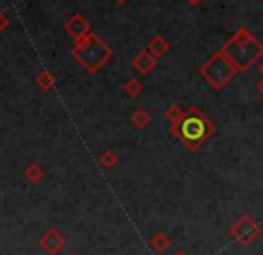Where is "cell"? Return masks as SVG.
<instances>
[{
  "instance_id": "obj_1",
  "label": "cell",
  "mask_w": 263,
  "mask_h": 255,
  "mask_svg": "<svg viewBox=\"0 0 263 255\" xmlns=\"http://www.w3.org/2000/svg\"><path fill=\"white\" fill-rule=\"evenodd\" d=\"M170 132L186 146L190 152H197L202 145L215 134V123L199 107L184 111L181 121L170 127Z\"/></svg>"
},
{
  "instance_id": "obj_2",
  "label": "cell",
  "mask_w": 263,
  "mask_h": 255,
  "mask_svg": "<svg viewBox=\"0 0 263 255\" xmlns=\"http://www.w3.org/2000/svg\"><path fill=\"white\" fill-rule=\"evenodd\" d=\"M222 54L233 62L238 73H247L263 55V45L247 27H240L222 45Z\"/></svg>"
},
{
  "instance_id": "obj_3",
  "label": "cell",
  "mask_w": 263,
  "mask_h": 255,
  "mask_svg": "<svg viewBox=\"0 0 263 255\" xmlns=\"http://www.w3.org/2000/svg\"><path fill=\"white\" fill-rule=\"evenodd\" d=\"M72 55L88 73H95L106 65L113 55V50L97 34L90 32L84 38L77 39L72 49Z\"/></svg>"
},
{
  "instance_id": "obj_4",
  "label": "cell",
  "mask_w": 263,
  "mask_h": 255,
  "mask_svg": "<svg viewBox=\"0 0 263 255\" xmlns=\"http://www.w3.org/2000/svg\"><path fill=\"white\" fill-rule=\"evenodd\" d=\"M201 77L213 88L215 91L224 90L229 84V80L238 73V70L233 66V62L222 54V50L215 52L213 55L201 66Z\"/></svg>"
},
{
  "instance_id": "obj_5",
  "label": "cell",
  "mask_w": 263,
  "mask_h": 255,
  "mask_svg": "<svg viewBox=\"0 0 263 255\" xmlns=\"http://www.w3.org/2000/svg\"><path fill=\"white\" fill-rule=\"evenodd\" d=\"M261 225L254 220L251 214H242L229 228V236L238 243L240 246H249L261 238Z\"/></svg>"
},
{
  "instance_id": "obj_6",
  "label": "cell",
  "mask_w": 263,
  "mask_h": 255,
  "mask_svg": "<svg viewBox=\"0 0 263 255\" xmlns=\"http://www.w3.org/2000/svg\"><path fill=\"white\" fill-rule=\"evenodd\" d=\"M65 31L77 41V39L84 38V36L91 32L90 22H88L84 16H81V14H73V16L65 24Z\"/></svg>"
},
{
  "instance_id": "obj_7",
  "label": "cell",
  "mask_w": 263,
  "mask_h": 255,
  "mask_svg": "<svg viewBox=\"0 0 263 255\" xmlns=\"http://www.w3.org/2000/svg\"><path fill=\"white\" fill-rule=\"evenodd\" d=\"M158 65V57H154L149 50H142L136 54V57L133 59V68L142 75H149Z\"/></svg>"
},
{
  "instance_id": "obj_8",
  "label": "cell",
  "mask_w": 263,
  "mask_h": 255,
  "mask_svg": "<svg viewBox=\"0 0 263 255\" xmlns=\"http://www.w3.org/2000/svg\"><path fill=\"white\" fill-rule=\"evenodd\" d=\"M147 50H149L151 54L154 55V57H163V55H165L166 52L170 50V43L166 41L163 36H154V38L149 41V47H147Z\"/></svg>"
},
{
  "instance_id": "obj_9",
  "label": "cell",
  "mask_w": 263,
  "mask_h": 255,
  "mask_svg": "<svg viewBox=\"0 0 263 255\" xmlns=\"http://www.w3.org/2000/svg\"><path fill=\"white\" fill-rule=\"evenodd\" d=\"M151 245H153V248L156 250L159 255H163V253L168 252L172 241H170V238L166 234H163V232H158V234L153 238V241H151Z\"/></svg>"
},
{
  "instance_id": "obj_10",
  "label": "cell",
  "mask_w": 263,
  "mask_h": 255,
  "mask_svg": "<svg viewBox=\"0 0 263 255\" xmlns=\"http://www.w3.org/2000/svg\"><path fill=\"white\" fill-rule=\"evenodd\" d=\"M36 84H38L43 91H49V90H52V88H54L55 77L49 72V70H43V72L36 77Z\"/></svg>"
},
{
  "instance_id": "obj_11",
  "label": "cell",
  "mask_w": 263,
  "mask_h": 255,
  "mask_svg": "<svg viewBox=\"0 0 263 255\" xmlns=\"http://www.w3.org/2000/svg\"><path fill=\"white\" fill-rule=\"evenodd\" d=\"M131 121H133V125H135L136 129H143V127H147V125L151 123V114L147 113L145 109H138L131 116Z\"/></svg>"
},
{
  "instance_id": "obj_12",
  "label": "cell",
  "mask_w": 263,
  "mask_h": 255,
  "mask_svg": "<svg viewBox=\"0 0 263 255\" xmlns=\"http://www.w3.org/2000/svg\"><path fill=\"white\" fill-rule=\"evenodd\" d=\"M124 91L131 98H136L143 91V84L140 82L138 79H129L127 82H125V86H124Z\"/></svg>"
},
{
  "instance_id": "obj_13",
  "label": "cell",
  "mask_w": 263,
  "mask_h": 255,
  "mask_svg": "<svg viewBox=\"0 0 263 255\" xmlns=\"http://www.w3.org/2000/svg\"><path fill=\"white\" fill-rule=\"evenodd\" d=\"M165 116H166V120L170 121L172 125H176L177 121H181L183 120V116H184V111L181 109L179 105H176V103H172V105L168 107V109L165 111Z\"/></svg>"
},
{
  "instance_id": "obj_14",
  "label": "cell",
  "mask_w": 263,
  "mask_h": 255,
  "mask_svg": "<svg viewBox=\"0 0 263 255\" xmlns=\"http://www.w3.org/2000/svg\"><path fill=\"white\" fill-rule=\"evenodd\" d=\"M102 164L107 166V168H111V166H115L117 164V155H115L113 152H106L104 155H102Z\"/></svg>"
},
{
  "instance_id": "obj_15",
  "label": "cell",
  "mask_w": 263,
  "mask_h": 255,
  "mask_svg": "<svg viewBox=\"0 0 263 255\" xmlns=\"http://www.w3.org/2000/svg\"><path fill=\"white\" fill-rule=\"evenodd\" d=\"M9 27V18L6 16V13H0V32H4Z\"/></svg>"
},
{
  "instance_id": "obj_16",
  "label": "cell",
  "mask_w": 263,
  "mask_h": 255,
  "mask_svg": "<svg viewBox=\"0 0 263 255\" xmlns=\"http://www.w3.org/2000/svg\"><path fill=\"white\" fill-rule=\"evenodd\" d=\"M188 4H190V6H199V4L202 2V0H186Z\"/></svg>"
},
{
  "instance_id": "obj_17",
  "label": "cell",
  "mask_w": 263,
  "mask_h": 255,
  "mask_svg": "<svg viewBox=\"0 0 263 255\" xmlns=\"http://www.w3.org/2000/svg\"><path fill=\"white\" fill-rule=\"evenodd\" d=\"M258 91H260V93L263 95V79L260 80V82H258Z\"/></svg>"
},
{
  "instance_id": "obj_18",
  "label": "cell",
  "mask_w": 263,
  "mask_h": 255,
  "mask_svg": "<svg viewBox=\"0 0 263 255\" xmlns=\"http://www.w3.org/2000/svg\"><path fill=\"white\" fill-rule=\"evenodd\" d=\"M172 255H188L186 252H184V250H177L176 253H172Z\"/></svg>"
},
{
  "instance_id": "obj_19",
  "label": "cell",
  "mask_w": 263,
  "mask_h": 255,
  "mask_svg": "<svg viewBox=\"0 0 263 255\" xmlns=\"http://www.w3.org/2000/svg\"><path fill=\"white\" fill-rule=\"evenodd\" d=\"M115 2H118V4H125L127 0H115Z\"/></svg>"
},
{
  "instance_id": "obj_20",
  "label": "cell",
  "mask_w": 263,
  "mask_h": 255,
  "mask_svg": "<svg viewBox=\"0 0 263 255\" xmlns=\"http://www.w3.org/2000/svg\"><path fill=\"white\" fill-rule=\"evenodd\" d=\"M260 73H261V77H263V62L260 65Z\"/></svg>"
}]
</instances>
